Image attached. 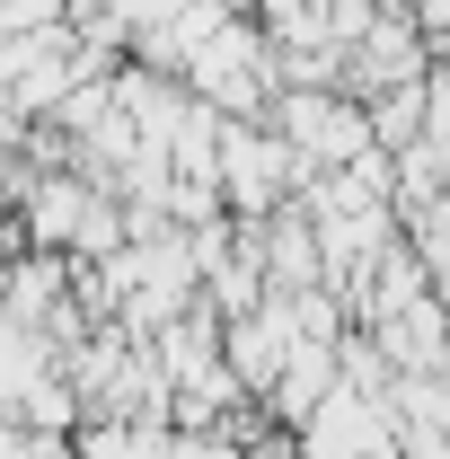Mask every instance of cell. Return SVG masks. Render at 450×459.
<instances>
[{"label":"cell","mask_w":450,"mask_h":459,"mask_svg":"<svg viewBox=\"0 0 450 459\" xmlns=\"http://www.w3.org/2000/svg\"><path fill=\"white\" fill-rule=\"evenodd\" d=\"M160 442L169 433H151V424H89L71 459H160Z\"/></svg>","instance_id":"obj_1"}]
</instances>
